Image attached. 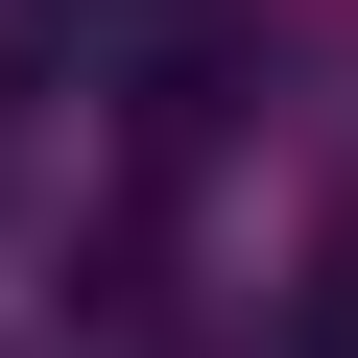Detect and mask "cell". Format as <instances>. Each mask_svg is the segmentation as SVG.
Segmentation results:
<instances>
[{
  "instance_id": "1",
  "label": "cell",
  "mask_w": 358,
  "mask_h": 358,
  "mask_svg": "<svg viewBox=\"0 0 358 358\" xmlns=\"http://www.w3.org/2000/svg\"><path fill=\"white\" fill-rule=\"evenodd\" d=\"M287 358H358V192L310 215V287H287Z\"/></svg>"
}]
</instances>
